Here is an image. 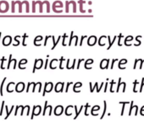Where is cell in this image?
<instances>
[{"mask_svg": "<svg viewBox=\"0 0 144 121\" xmlns=\"http://www.w3.org/2000/svg\"><path fill=\"white\" fill-rule=\"evenodd\" d=\"M72 84H74L73 83H72V82H70V83H67L66 87H65V93H68V92H69V87H70V85H72Z\"/></svg>", "mask_w": 144, "mask_h": 121, "instance_id": "obj_37", "label": "cell"}, {"mask_svg": "<svg viewBox=\"0 0 144 121\" xmlns=\"http://www.w3.org/2000/svg\"><path fill=\"white\" fill-rule=\"evenodd\" d=\"M64 112V107L62 105H58L55 107V109H54V114L56 116H60Z\"/></svg>", "mask_w": 144, "mask_h": 121, "instance_id": "obj_6", "label": "cell"}, {"mask_svg": "<svg viewBox=\"0 0 144 121\" xmlns=\"http://www.w3.org/2000/svg\"><path fill=\"white\" fill-rule=\"evenodd\" d=\"M64 83H58L55 85L54 90L56 93H62L64 92Z\"/></svg>", "mask_w": 144, "mask_h": 121, "instance_id": "obj_8", "label": "cell"}, {"mask_svg": "<svg viewBox=\"0 0 144 121\" xmlns=\"http://www.w3.org/2000/svg\"><path fill=\"white\" fill-rule=\"evenodd\" d=\"M143 84H144V77L142 78V82H141V85H140V87H139V93H142Z\"/></svg>", "mask_w": 144, "mask_h": 121, "instance_id": "obj_36", "label": "cell"}, {"mask_svg": "<svg viewBox=\"0 0 144 121\" xmlns=\"http://www.w3.org/2000/svg\"><path fill=\"white\" fill-rule=\"evenodd\" d=\"M41 111H42V107L40 105H34L33 109H32V114H31V119H32L34 118V116L39 115V114H41Z\"/></svg>", "mask_w": 144, "mask_h": 121, "instance_id": "obj_3", "label": "cell"}, {"mask_svg": "<svg viewBox=\"0 0 144 121\" xmlns=\"http://www.w3.org/2000/svg\"><path fill=\"white\" fill-rule=\"evenodd\" d=\"M109 59H103L100 62V69L102 70H105L109 68Z\"/></svg>", "mask_w": 144, "mask_h": 121, "instance_id": "obj_5", "label": "cell"}, {"mask_svg": "<svg viewBox=\"0 0 144 121\" xmlns=\"http://www.w3.org/2000/svg\"><path fill=\"white\" fill-rule=\"evenodd\" d=\"M70 59H68V60H67V62H66V68H67V69H70Z\"/></svg>", "mask_w": 144, "mask_h": 121, "instance_id": "obj_51", "label": "cell"}, {"mask_svg": "<svg viewBox=\"0 0 144 121\" xmlns=\"http://www.w3.org/2000/svg\"><path fill=\"white\" fill-rule=\"evenodd\" d=\"M137 114H138V106L135 105V114H134V115L136 116Z\"/></svg>", "mask_w": 144, "mask_h": 121, "instance_id": "obj_46", "label": "cell"}, {"mask_svg": "<svg viewBox=\"0 0 144 121\" xmlns=\"http://www.w3.org/2000/svg\"><path fill=\"white\" fill-rule=\"evenodd\" d=\"M126 63H127V60H126V59H121V60L119 61V65H118V67H119V68H120V70L126 69V68L122 67V65H125Z\"/></svg>", "mask_w": 144, "mask_h": 121, "instance_id": "obj_18", "label": "cell"}, {"mask_svg": "<svg viewBox=\"0 0 144 121\" xmlns=\"http://www.w3.org/2000/svg\"><path fill=\"white\" fill-rule=\"evenodd\" d=\"M90 108V104L89 103H86V105H85V116H88L89 115V114H88V109Z\"/></svg>", "mask_w": 144, "mask_h": 121, "instance_id": "obj_28", "label": "cell"}, {"mask_svg": "<svg viewBox=\"0 0 144 121\" xmlns=\"http://www.w3.org/2000/svg\"><path fill=\"white\" fill-rule=\"evenodd\" d=\"M64 57H61V58L60 59V69H63V63H64Z\"/></svg>", "mask_w": 144, "mask_h": 121, "instance_id": "obj_34", "label": "cell"}, {"mask_svg": "<svg viewBox=\"0 0 144 121\" xmlns=\"http://www.w3.org/2000/svg\"><path fill=\"white\" fill-rule=\"evenodd\" d=\"M139 62H140V67H139V69H142L143 64H144V60H142V59H139Z\"/></svg>", "mask_w": 144, "mask_h": 121, "instance_id": "obj_39", "label": "cell"}, {"mask_svg": "<svg viewBox=\"0 0 144 121\" xmlns=\"http://www.w3.org/2000/svg\"><path fill=\"white\" fill-rule=\"evenodd\" d=\"M84 61V59H80V60H78V63H77V67H76V69H79L80 68V65L81 63V61Z\"/></svg>", "mask_w": 144, "mask_h": 121, "instance_id": "obj_43", "label": "cell"}, {"mask_svg": "<svg viewBox=\"0 0 144 121\" xmlns=\"http://www.w3.org/2000/svg\"><path fill=\"white\" fill-rule=\"evenodd\" d=\"M97 42V39L95 35H91V36L87 39V45L89 46H93V45Z\"/></svg>", "mask_w": 144, "mask_h": 121, "instance_id": "obj_7", "label": "cell"}, {"mask_svg": "<svg viewBox=\"0 0 144 121\" xmlns=\"http://www.w3.org/2000/svg\"><path fill=\"white\" fill-rule=\"evenodd\" d=\"M121 77H119L118 79V83H117V88H116V93L120 92V89L122 88V93L126 92V83L125 82H121Z\"/></svg>", "mask_w": 144, "mask_h": 121, "instance_id": "obj_1", "label": "cell"}, {"mask_svg": "<svg viewBox=\"0 0 144 121\" xmlns=\"http://www.w3.org/2000/svg\"><path fill=\"white\" fill-rule=\"evenodd\" d=\"M140 114L142 116H144V105L141 108V109H140Z\"/></svg>", "mask_w": 144, "mask_h": 121, "instance_id": "obj_45", "label": "cell"}, {"mask_svg": "<svg viewBox=\"0 0 144 121\" xmlns=\"http://www.w3.org/2000/svg\"><path fill=\"white\" fill-rule=\"evenodd\" d=\"M110 87H109V92L110 93H114V85H116V82L114 81V80H112V81H110Z\"/></svg>", "mask_w": 144, "mask_h": 121, "instance_id": "obj_24", "label": "cell"}, {"mask_svg": "<svg viewBox=\"0 0 144 121\" xmlns=\"http://www.w3.org/2000/svg\"><path fill=\"white\" fill-rule=\"evenodd\" d=\"M48 109V101H45V104H44V109H43V112H42V115H45L46 114V111Z\"/></svg>", "mask_w": 144, "mask_h": 121, "instance_id": "obj_33", "label": "cell"}, {"mask_svg": "<svg viewBox=\"0 0 144 121\" xmlns=\"http://www.w3.org/2000/svg\"><path fill=\"white\" fill-rule=\"evenodd\" d=\"M42 41V37L40 36V35H39V36H37L34 40V44L37 43V41Z\"/></svg>", "mask_w": 144, "mask_h": 121, "instance_id": "obj_38", "label": "cell"}, {"mask_svg": "<svg viewBox=\"0 0 144 121\" xmlns=\"http://www.w3.org/2000/svg\"><path fill=\"white\" fill-rule=\"evenodd\" d=\"M14 106H12V108H11V110L10 111H9L8 110V107L7 106H5V109H6V111H7V115H6V117H5V119H8V117L9 116V115H10V114H11V112H12V111H13V109H14Z\"/></svg>", "mask_w": 144, "mask_h": 121, "instance_id": "obj_29", "label": "cell"}, {"mask_svg": "<svg viewBox=\"0 0 144 121\" xmlns=\"http://www.w3.org/2000/svg\"><path fill=\"white\" fill-rule=\"evenodd\" d=\"M76 60L75 59V60L73 61V64H72V66L70 67V69H74L75 68V66H76Z\"/></svg>", "mask_w": 144, "mask_h": 121, "instance_id": "obj_50", "label": "cell"}, {"mask_svg": "<svg viewBox=\"0 0 144 121\" xmlns=\"http://www.w3.org/2000/svg\"><path fill=\"white\" fill-rule=\"evenodd\" d=\"M118 37L117 36H114V39L113 40H111V38H110V36L109 35L108 36V41H109V47L107 48V50H109V49L112 47V45H113V44L115 42V41H116V39H117Z\"/></svg>", "mask_w": 144, "mask_h": 121, "instance_id": "obj_14", "label": "cell"}, {"mask_svg": "<svg viewBox=\"0 0 144 121\" xmlns=\"http://www.w3.org/2000/svg\"><path fill=\"white\" fill-rule=\"evenodd\" d=\"M93 59H87V60L85 61V65H84V67L86 69H91L90 67H88V65H91V64H93Z\"/></svg>", "mask_w": 144, "mask_h": 121, "instance_id": "obj_20", "label": "cell"}, {"mask_svg": "<svg viewBox=\"0 0 144 121\" xmlns=\"http://www.w3.org/2000/svg\"><path fill=\"white\" fill-rule=\"evenodd\" d=\"M89 86H90V92L91 93H93L95 88H96V84H94V86L93 87V83H89Z\"/></svg>", "mask_w": 144, "mask_h": 121, "instance_id": "obj_35", "label": "cell"}, {"mask_svg": "<svg viewBox=\"0 0 144 121\" xmlns=\"http://www.w3.org/2000/svg\"><path fill=\"white\" fill-rule=\"evenodd\" d=\"M6 79H7V78L4 77V80H3V82H2V83H1V87H0V94H1V96L4 95V93H3V88H4V82Z\"/></svg>", "mask_w": 144, "mask_h": 121, "instance_id": "obj_31", "label": "cell"}, {"mask_svg": "<svg viewBox=\"0 0 144 121\" xmlns=\"http://www.w3.org/2000/svg\"><path fill=\"white\" fill-rule=\"evenodd\" d=\"M141 38H142V36H141V35H139V36H137V37L136 38V42L135 44H134V45H135V46H139V45H141V41H139Z\"/></svg>", "mask_w": 144, "mask_h": 121, "instance_id": "obj_30", "label": "cell"}, {"mask_svg": "<svg viewBox=\"0 0 144 121\" xmlns=\"http://www.w3.org/2000/svg\"><path fill=\"white\" fill-rule=\"evenodd\" d=\"M134 101H130V109H129V112H128V115L130 116L132 114V111L134 109Z\"/></svg>", "mask_w": 144, "mask_h": 121, "instance_id": "obj_26", "label": "cell"}, {"mask_svg": "<svg viewBox=\"0 0 144 121\" xmlns=\"http://www.w3.org/2000/svg\"><path fill=\"white\" fill-rule=\"evenodd\" d=\"M122 38H123V35L122 34H120L119 36H118V39H119V41H118V45H119V46H121V45H122V44H121Z\"/></svg>", "mask_w": 144, "mask_h": 121, "instance_id": "obj_32", "label": "cell"}, {"mask_svg": "<svg viewBox=\"0 0 144 121\" xmlns=\"http://www.w3.org/2000/svg\"><path fill=\"white\" fill-rule=\"evenodd\" d=\"M81 87H82V83H80V82L74 83L73 84V91H74V93H81V90L79 89V88Z\"/></svg>", "mask_w": 144, "mask_h": 121, "instance_id": "obj_10", "label": "cell"}, {"mask_svg": "<svg viewBox=\"0 0 144 121\" xmlns=\"http://www.w3.org/2000/svg\"><path fill=\"white\" fill-rule=\"evenodd\" d=\"M133 41V36H132V35H129V36H127L126 39H125V41H124V44H125L126 46H130V44L128 43V42L130 41Z\"/></svg>", "mask_w": 144, "mask_h": 121, "instance_id": "obj_17", "label": "cell"}, {"mask_svg": "<svg viewBox=\"0 0 144 121\" xmlns=\"http://www.w3.org/2000/svg\"><path fill=\"white\" fill-rule=\"evenodd\" d=\"M52 39H53V42H54V45H53V47H52V50H54V49L56 47V45H57V44L60 42V40L61 39V36H58V40L56 41V42H55V38H54V36H52Z\"/></svg>", "mask_w": 144, "mask_h": 121, "instance_id": "obj_25", "label": "cell"}, {"mask_svg": "<svg viewBox=\"0 0 144 121\" xmlns=\"http://www.w3.org/2000/svg\"><path fill=\"white\" fill-rule=\"evenodd\" d=\"M54 88V84L53 83H45V87H44V90L43 93H42V96H45L46 93H50Z\"/></svg>", "mask_w": 144, "mask_h": 121, "instance_id": "obj_4", "label": "cell"}, {"mask_svg": "<svg viewBox=\"0 0 144 121\" xmlns=\"http://www.w3.org/2000/svg\"><path fill=\"white\" fill-rule=\"evenodd\" d=\"M139 84V82L137 80H135L133 83V93H137L139 92V90H137V85Z\"/></svg>", "mask_w": 144, "mask_h": 121, "instance_id": "obj_23", "label": "cell"}, {"mask_svg": "<svg viewBox=\"0 0 144 121\" xmlns=\"http://www.w3.org/2000/svg\"><path fill=\"white\" fill-rule=\"evenodd\" d=\"M106 36L105 35H103V36H101L100 38H99V40L97 41H99V45H100V46H103V45H105V42H104L103 41L104 40H106Z\"/></svg>", "mask_w": 144, "mask_h": 121, "instance_id": "obj_19", "label": "cell"}, {"mask_svg": "<svg viewBox=\"0 0 144 121\" xmlns=\"http://www.w3.org/2000/svg\"><path fill=\"white\" fill-rule=\"evenodd\" d=\"M1 61H2V64H1V68L2 69H4V62L6 61L5 60V57H3L2 59H1Z\"/></svg>", "mask_w": 144, "mask_h": 121, "instance_id": "obj_48", "label": "cell"}, {"mask_svg": "<svg viewBox=\"0 0 144 121\" xmlns=\"http://www.w3.org/2000/svg\"><path fill=\"white\" fill-rule=\"evenodd\" d=\"M95 84H96V91H97V93H99L100 91H101V89L103 88V87H104V83H101L100 87H99V83H97V82L95 83Z\"/></svg>", "mask_w": 144, "mask_h": 121, "instance_id": "obj_27", "label": "cell"}, {"mask_svg": "<svg viewBox=\"0 0 144 121\" xmlns=\"http://www.w3.org/2000/svg\"><path fill=\"white\" fill-rule=\"evenodd\" d=\"M43 66V60L42 59H36L35 60V63H34V68L32 72H35V71L37 69H41Z\"/></svg>", "mask_w": 144, "mask_h": 121, "instance_id": "obj_2", "label": "cell"}, {"mask_svg": "<svg viewBox=\"0 0 144 121\" xmlns=\"http://www.w3.org/2000/svg\"><path fill=\"white\" fill-rule=\"evenodd\" d=\"M120 104H122V109H121V112H120V116H123L124 115V113H125V109H126V104H130V102H127V101H120L119 103Z\"/></svg>", "mask_w": 144, "mask_h": 121, "instance_id": "obj_13", "label": "cell"}, {"mask_svg": "<svg viewBox=\"0 0 144 121\" xmlns=\"http://www.w3.org/2000/svg\"><path fill=\"white\" fill-rule=\"evenodd\" d=\"M58 59H53V60L51 61V62H50V65H49V67H50V69H56V66H54V63H56L57 61H58Z\"/></svg>", "mask_w": 144, "mask_h": 121, "instance_id": "obj_21", "label": "cell"}, {"mask_svg": "<svg viewBox=\"0 0 144 121\" xmlns=\"http://www.w3.org/2000/svg\"><path fill=\"white\" fill-rule=\"evenodd\" d=\"M66 37H68V35H66V34H64V35H63V45H64V46H65V45H66V44H65V38H66Z\"/></svg>", "mask_w": 144, "mask_h": 121, "instance_id": "obj_44", "label": "cell"}, {"mask_svg": "<svg viewBox=\"0 0 144 121\" xmlns=\"http://www.w3.org/2000/svg\"><path fill=\"white\" fill-rule=\"evenodd\" d=\"M50 37H52V36H46L45 42H44V45H47V41H48V39H49Z\"/></svg>", "mask_w": 144, "mask_h": 121, "instance_id": "obj_53", "label": "cell"}, {"mask_svg": "<svg viewBox=\"0 0 144 121\" xmlns=\"http://www.w3.org/2000/svg\"><path fill=\"white\" fill-rule=\"evenodd\" d=\"M118 61V59H113L112 60V62H111V66H110V69L112 70L114 68V63H115V61Z\"/></svg>", "mask_w": 144, "mask_h": 121, "instance_id": "obj_40", "label": "cell"}, {"mask_svg": "<svg viewBox=\"0 0 144 121\" xmlns=\"http://www.w3.org/2000/svg\"><path fill=\"white\" fill-rule=\"evenodd\" d=\"M74 32L72 31L70 33V41H69V45H72V41H73V40H75V46H76V45H78V36L77 35H74Z\"/></svg>", "mask_w": 144, "mask_h": 121, "instance_id": "obj_9", "label": "cell"}, {"mask_svg": "<svg viewBox=\"0 0 144 121\" xmlns=\"http://www.w3.org/2000/svg\"><path fill=\"white\" fill-rule=\"evenodd\" d=\"M73 108H74L73 105H68L66 108H65V111H64V112H65V115H66V116H70L71 114H72V113L70 112V110L71 109H73Z\"/></svg>", "mask_w": 144, "mask_h": 121, "instance_id": "obj_16", "label": "cell"}, {"mask_svg": "<svg viewBox=\"0 0 144 121\" xmlns=\"http://www.w3.org/2000/svg\"><path fill=\"white\" fill-rule=\"evenodd\" d=\"M24 89H25V84L23 83H19L16 84V86H15V91L17 93H21Z\"/></svg>", "mask_w": 144, "mask_h": 121, "instance_id": "obj_11", "label": "cell"}, {"mask_svg": "<svg viewBox=\"0 0 144 121\" xmlns=\"http://www.w3.org/2000/svg\"><path fill=\"white\" fill-rule=\"evenodd\" d=\"M103 105H104L103 112L102 115H101V117H100V119H103L104 118V115H105V114H106V111H107V102H106V101H103Z\"/></svg>", "mask_w": 144, "mask_h": 121, "instance_id": "obj_22", "label": "cell"}, {"mask_svg": "<svg viewBox=\"0 0 144 121\" xmlns=\"http://www.w3.org/2000/svg\"><path fill=\"white\" fill-rule=\"evenodd\" d=\"M85 106H83V105H81V107H80V109H77V106L76 105H74V109H75V111H76V116L74 117V119L76 120L78 117H79V115H80V114H81V112L82 111V109H83V108H84Z\"/></svg>", "mask_w": 144, "mask_h": 121, "instance_id": "obj_12", "label": "cell"}, {"mask_svg": "<svg viewBox=\"0 0 144 121\" xmlns=\"http://www.w3.org/2000/svg\"><path fill=\"white\" fill-rule=\"evenodd\" d=\"M4 101H3L2 107H1V111H0V115H2V114H3V110H4Z\"/></svg>", "mask_w": 144, "mask_h": 121, "instance_id": "obj_47", "label": "cell"}, {"mask_svg": "<svg viewBox=\"0 0 144 121\" xmlns=\"http://www.w3.org/2000/svg\"><path fill=\"white\" fill-rule=\"evenodd\" d=\"M108 87H109V83H104V89H103V92H104V93H107V91H108Z\"/></svg>", "mask_w": 144, "mask_h": 121, "instance_id": "obj_41", "label": "cell"}, {"mask_svg": "<svg viewBox=\"0 0 144 121\" xmlns=\"http://www.w3.org/2000/svg\"><path fill=\"white\" fill-rule=\"evenodd\" d=\"M143 88H144V84H143V87H142V91H143Z\"/></svg>", "mask_w": 144, "mask_h": 121, "instance_id": "obj_55", "label": "cell"}, {"mask_svg": "<svg viewBox=\"0 0 144 121\" xmlns=\"http://www.w3.org/2000/svg\"><path fill=\"white\" fill-rule=\"evenodd\" d=\"M87 35H83V36H81V42H80V45H82V43H83V40L85 38H87Z\"/></svg>", "mask_w": 144, "mask_h": 121, "instance_id": "obj_49", "label": "cell"}, {"mask_svg": "<svg viewBox=\"0 0 144 121\" xmlns=\"http://www.w3.org/2000/svg\"><path fill=\"white\" fill-rule=\"evenodd\" d=\"M13 60H12V55H9V64H8V69H9V67H10V64H11V61H12Z\"/></svg>", "mask_w": 144, "mask_h": 121, "instance_id": "obj_42", "label": "cell"}, {"mask_svg": "<svg viewBox=\"0 0 144 121\" xmlns=\"http://www.w3.org/2000/svg\"><path fill=\"white\" fill-rule=\"evenodd\" d=\"M48 60L47 59V60H46V62H45V67H44L45 69H47L48 68Z\"/></svg>", "mask_w": 144, "mask_h": 121, "instance_id": "obj_54", "label": "cell"}, {"mask_svg": "<svg viewBox=\"0 0 144 121\" xmlns=\"http://www.w3.org/2000/svg\"><path fill=\"white\" fill-rule=\"evenodd\" d=\"M25 37H27V35L25 34L24 35H23V45H24V46H25V45H27V44L25 43Z\"/></svg>", "mask_w": 144, "mask_h": 121, "instance_id": "obj_52", "label": "cell"}, {"mask_svg": "<svg viewBox=\"0 0 144 121\" xmlns=\"http://www.w3.org/2000/svg\"><path fill=\"white\" fill-rule=\"evenodd\" d=\"M100 109L99 105H94L91 109V114L93 116H97V114H95V111H99Z\"/></svg>", "mask_w": 144, "mask_h": 121, "instance_id": "obj_15", "label": "cell"}]
</instances>
